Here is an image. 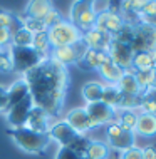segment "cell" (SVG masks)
<instances>
[{"instance_id": "cell-13", "label": "cell", "mask_w": 156, "mask_h": 159, "mask_svg": "<svg viewBox=\"0 0 156 159\" xmlns=\"http://www.w3.org/2000/svg\"><path fill=\"white\" fill-rule=\"evenodd\" d=\"M124 24H126V20H124V17L121 14H114V12L106 10V12L97 14L94 29H97V30H101V32H106V34H109L111 37H114L116 34L123 29Z\"/></svg>"}, {"instance_id": "cell-24", "label": "cell", "mask_w": 156, "mask_h": 159, "mask_svg": "<svg viewBox=\"0 0 156 159\" xmlns=\"http://www.w3.org/2000/svg\"><path fill=\"white\" fill-rule=\"evenodd\" d=\"M84 156H86V159H109L111 149L102 141L91 139L87 148H86V151H84Z\"/></svg>"}, {"instance_id": "cell-31", "label": "cell", "mask_w": 156, "mask_h": 159, "mask_svg": "<svg viewBox=\"0 0 156 159\" xmlns=\"http://www.w3.org/2000/svg\"><path fill=\"white\" fill-rule=\"evenodd\" d=\"M134 34H136V24L126 22L123 25V29H121V30L112 37V40L121 42V44H126V45H131L133 39H134Z\"/></svg>"}, {"instance_id": "cell-6", "label": "cell", "mask_w": 156, "mask_h": 159, "mask_svg": "<svg viewBox=\"0 0 156 159\" xmlns=\"http://www.w3.org/2000/svg\"><path fill=\"white\" fill-rule=\"evenodd\" d=\"M104 127H106V131H104L106 132V144L109 146L111 151L123 152L133 146H136V134L133 131L121 127L116 121Z\"/></svg>"}, {"instance_id": "cell-22", "label": "cell", "mask_w": 156, "mask_h": 159, "mask_svg": "<svg viewBox=\"0 0 156 159\" xmlns=\"http://www.w3.org/2000/svg\"><path fill=\"white\" fill-rule=\"evenodd\" d=\"M156 69V54L153 52H134L133 54V62H131V70H151Z\"/></svg>"}, {"instance_id": "cell-17", "label": "cell", "mask_w": 156, "mask_h": 159, "mask_svg": "<svg viewBox=\"0 0 156 159\" xmlns=\"http://www.w3.org/2000/svg\"><path fill=\"white\" fill-rule=\"evenodd\" d=\"M109 59L107 52H101V50H92V49H87L84 52V55L79 59V62L76 64L79 69L82 70H97L99 67L102 66L104 62Z\"/></svg>"}, {"instance_id": "cell-21", "label": "cell", "mask_w": 156, "mask_h": 159, "mask_svg": "<svg viewBox=\"0 0 156 159\" xmlns=\"http://www.w3.org/2000/svg\"><path fill=\"white\" fill-rule=\"evenodd\" d=\"M97 72H99V75H101V79L104 80V84H112V85L118 84L119 79L124 74L123 69H121L119 66H116L111 59H107V61L97 69Z\"/></svg>"}, {"instance_id": "cell-4", "label": "cell", "mask_w": 156, "mask_h": 159, "mask_svg": "<svg viewBox=\"0 0 156 159\" xmlns=\"http://www.w3.org/2000/svg\"><path fill=\"white\" fill-rule=\"evenodd\" d=\"M8 57L12 61V70L25 74L30 69L37 67L39 64L45 61V55L39 54L32 47H10L8 49Z\"/></svg>"}, {"instance_id": "cell-25", "label": "cell", "mask_w": 156, "mask_h": 159, "mask_svg": "<svg viewBox=\"0 0 156 159\" xmlns=\"http://www.w3.org/2000/svg\"><path fill=\"white\" fill-rule=\"evenodd\" d=\"M118 89L123 94H131V96H139L141 94V89L138 85V80H136V75H134V70H124L123 77L119 79V82L116 84Z\"/></svg>"}, {"instance_id": "cell-16", "label": "cell", "mask_w": 156, "mask_h": 159, "mask_svg": "<svg viewBox=\"0 0 156 159\" xmlns=\"http://www.w3.org/2000/svg\"><path fill=\"white\" fill-rule=\"evenodd\" d=\"M82 42L86 44L87 49L107 52V49H109V45L112 42V37L106 32L97 30V29H91V30L82 34Z\"/></svg>"}, {"instance_id": "cell-41", "label": "cell", "mask_w": 156, "mask_h": 159, "mask_svg": "<svg viewBox=\"0 0 156 159\" xmlns=\"http://www.w3.org/2000/svg\"><path fill=\"white\" fill-rule=\"evenodd\" d=\"M143 159H156V146L143 148Z\"/></svg>"}, {"instance_id": "cell-27", "label": "cell", "mask_w": 156, "mask_h": 159, "mask_svg": "<svg viewBox=\"0 0 156 159\" xmlns=\"http://www.w3.org/2000/svg\"><path fill=\"white\" fill-rule=\"evenodd\" d=\"M121 97V91L118 89V85H112V84H104L102 89V97L101 102L106 106L112 107V109H118V102Z\"/></svg>"}, {"instance_id": "cell-33", "label": "cell", "mask_w": 156, "mask_h": 159, "mask_svg": "<svg viewBox=\"0 0 156 159\" xmlns=\"http://www.w3.org/2000/svg\"><path fill=\"white\" fill-rule=\"evenodd\" d=\"M20 17V22H22V27L25 30H29L32 35H35L39 32H45V25L42 24V20H35V19H29V17H24V15H19Z\"/></svg>"}, {"instance_id": "cell-28", "label": "cell", "mask_w": 156, "mask_h": 159, "mask_svg": "<svg viewBox=\"0 0 156 159\" xmlns=\"http://www.w3.org/2000/svg\"><path fill=\"white\" fill-rule=\"evenodd\" d=\"M134 75H136V80H138V85H139V89H141V94L153 89L156 69H151V70H138V72H134Z\"/></svg>"}, {"instance_id": "cell-5", "label": "cell", "mask_w": 156, "mask_h": 159, "mask_svg": "<svg viewBox=\"0 0 156 159\" xmlns=\"http://www.w3.org/2000/svg\"><path fill=\"white\" fill-rule=\"evenodd\" d=\"M47 35H49L50 45L54 47H66V45H74L79 40H82V34L69 22L67 19L59 20L55 25L47 29Z\"/></svg>"}, {"instance_id": "cell-10", "label": "cell", "mask_w": 156, "mask_h": 159, "mask_svg": "<svg viewBox=\"0 0 156 159\" xmlns=\"http://www.w3.org/2000/svg\"><path fill=\"white\" fill-rule=\"evenodd\" d=\"M34 107V102H32V97H27L24 99L22 102L19 104L8 107L5 111V119H7V124L10 129H19V127H24L25 126V121H27V116L30 112V109Z\"/></svg>"}, {"instance_id": "cell-40", "label": "cell", "mask_w": 156, "mask_h": 159, "mask_svg": "<svg viewBox=\"0 0 156 159\" xmlns=\"http://www.w3.org/2000/svg\"><path fill=\"white\" fill-rule=\"evenodd\" d=\"M7 111V87L0 84V112Z\"/></svg>"}, {"instance_id": "cell-32", "label": "cell", "mask_w": 156, "mask_h": 159, "mask_svg": "<svg viewBox=\"0 0 156 159\" xmlns=\"http://www.w3.org/2000/svg\"><path fill=\"white\" fill-rule=\"evenodd\" d=\"M32 39H34L32 34L22 27L12 35L10 47H32Z\"/></svg>"}, {"instance_id": "cell-15", "label": "cell", "mask_w": 156, "mask_h": 159, "mask_svg": "<svg viewBox=\"0 0 156 159\" xmlns=\"http://www.w3.org/2000/svg\"><path fill=\"white\" fill-rule=\"evenodd\" d=\"M50 124H52V117H50V116L47 114L44 109L34 106L32 109H30L29 116H27V121H25V126L24 127L25 129H30V131H34V132L47 134Z\"/></svg>"}, {"instance_id": "cell-23", "label": "cell", "mask_w": 156, "mask_h": 159, "mask_svg": "<svg viewBox=\"0 0 156 159\" xmlns=\"http://www.w3.org/2000/svg\"><path fill=\"white\" fill-rule=\"evenodd\" d=\"M102 89H104V82H99V80H89V82H86L84 85H82L81 96L86 101V104L101 102Z\"/></svg>"}, {"instance_id": "cell-39", "label": "cell", "mask_w": 156, "mask_h": 159, "mask_svg": "<svg viewBox=\"0 0 156 159\" xmlns=\"http://www.w3.org/2000/svg\"><path fill=\"white\" fill-rule=\"evenodd\" d=\"M12 61L8 57V52H0V72H10Z\"/></svg>"}, {"instance_id": "cell-12", "label": "cell", "mask_w": 156, "mask_h": 159, "mask_svg": "<svg viewBox=\"0 0 156 159\" xmlns=\"http://www.w3.org/2000/svg\"><path fill=\"white\" fill-rule=\"evenodd\" d=\"M64 121L74 129L77 134H82V136H86V132L96 129L84 107H74V109L67 111L66 116H64Z\"/></svg>"}, {"instance_id": "cell-29", "label": "cell", "mask_w": 156, "mask_h": 159, "mask_svg": "<svg viewBox=\"0 0 156 159\" xmlns=\"http://www.w3.org/2000/svg\"><path fill=\"white\" fill-rule=\"evenodd\" d=\"M32 49L37 50L39 54L49 57V52L52 50V45H50L49 35H47V30L45 32H39V34L34 35V39H32Z\"/></svg>"}, {"instance_id": "cell-14", "label": "cell", "mask_w": 156, "mask_h": 159, "mask_svg": "<svg viewBox=\"0 0 156 159\" xmlns=\"http://www.w3.org/2000/svg\"><path fill=\"white\" fill-rule=\"evenodd\" d=\"M133 50L131 47L126 44H121V42L112 40L109 49H107V55L116 66H119L123 70H129L131 69V62H133Z\"/></svg>"}, {"instance_id": "cell-30", "label": "cell", "mask_w": 156, "mask_h": 159, "mask_svg": "<svg viewBox=\"0 0 156 159\" xmlns=\"http://www.w3.org/2000/svg\"><path fill=\"white\" fill-rule=\"evenodd\" d=\"M138 111L144 114L156 116V91H148L141 94V104Z\"/></svg>"}, {"instance_id": "cell-1", "label": "cell", "mask_w": 156, "mask_h": 159, "mask_svg": "<svg viewBox=\"0 0 156 159\" xmlns=\"http://www.w3.org/2000/svg\"><path fill=\"white\" fill-rule=\"evenodd\" d=\"M22 79L29 85L34 106L44 109L52 119L64 109L69 87V69L59 66L49 57L37 67L25 72Z\"/></svg>"}, {"instance_id": "cell-2", "label": "cell", "mask_w": 156, "mask_h": 159, "mask_svg": "<svg viewBox=\"0 0 156 159\" xmlns=\"http://www.w3.org/2000/svg\"><path fill=\"white\" fill-rule=\"evenodd\" d=\"M7 134L19 149H22L27 154H42L47 151L50 144V139L47 134L40 132H34L30 129L19 127V129H7Z\"/></svg>"}, {"instance_id": "cell-19", "label": "cell", "mask_w": 156, "mask_h": 159, "mask_svg": "<svg viewBox=\"0 0 156 159\" xmlns=\"http://www.w3.org/2000/svg\"><path fill=\"white\" fill-rule=\"evenodd\" d=\"M134 134L141 137H154L156 136V116L139 112L136 127H134Z\"/></svg>"}, {"instance_id": "cell-7", "label": "cell", "mask_w": 156, "mask_h": 159, "mask_svg": "<svg viewBox=\"0 0 156 159\" xmlns=\"http://www.w3.org/2000/svg\"><path fill=\"white\" fill-rule=\"evenodd\" d=\"M87 50V47L82 40H79L74 45H66V47H54L49 52V59L54 62H57L62 67L69 66H76L79 62V59L84 55V52Z\"/></svg>"}, {"instance_id": "cell-26", "label": "cell", "mask_w": 156, "mask_h": 159, "mask_svg": "<svg viewBox=\"0 0 156 159\" xmlns=\"http://www.w3.org/2000/svg\"><path fill=\"white\" fill-rule=\"evenodd\" d=\"M138 116H139V111H129V109L118 111L116 112V122L121 127L134 132V127H136V122H138Z\"/></svg>"}, {"instance_id": "cell-9", "label": "cell", "mask_w": 156, "mask_h": 159, "mask_svg": "<svg viewBox=\"0 0 156 159\" xmlns=\"http://www.w3.org/2000/svg\"><path fill=\"white\" fill-rule=\"evenodd\" d=\"M47 136H49L50 143L52 141L57 143L59 148H67V146H71L77 139L79 134L62 119V121H54L50 124L49 131H47Z\"/></svg>"}, {"instance_id": "cell-35", "label": "cell", "mask_w": 156, "mask_h": 159, "mask_svg": "<svg viewBox=\"0 0 156 159\" xmlns=\"http://www.w3.org/2000/svg\"><path fill=\"white\" fill-rule=\"evenodd\" d=\"M59 20H62V15H60V12L54 7V8H50L49 14H47L44 19H42V24L45 25V29H50L52 25H55Z\"/></svg>"}, {"instance_id": "cell-34", "label": "cell", "mask_w": 156, "mask_h": 159, "mask_svg": "<svg viewBox=\"0 0 156 159\" xmlns=\"http://www.w3.org/2000/svg\"><path fill=\"white\" fill-rule=\"evenodd\" d=\"M55 159H86V156L71 148H59L57 154H55Z\"/></svg>"}, {"instance_id": "cell-3", "label": "cell", "mask_w": 156, "mask_h": 159, "mask_svg": "<svg viewBox=\"0 0 156 159\" xmlns=\"http://www.w3.org/2000/svg\"><path fill=\"white\" fill-rule=\"evenodd\" d=\"M96 17H97V14H96V10H94L91 0H76L71 5L67 20L74 25L81 34H84V32L91 30V29H94Z\"/></svg>"}, {"instance_id": "cell-42", "label": "cell", "mask_w": 156, "mask_h": 159, "mask_svg": "<svg viewBox=\"0 0 156 159\" xmlns=\"http://www.w3.org/2000/svg\"><path fill=\"white\" fill-rule=\"evenodd\" d=\"M139 22L141 24H146V25H151V27L156 29V14L148 15V17H139Z\"/></svg>"}, {"instance_id": "cell-20", "label": "cell", "mask_w": 156, "mask_h": 159, "mask_svg": "<svg viewBox=\"0 0 156 159\" xmlns=\"http://www.w3.org/2000/svg\"><path fill=\"white\" fill-rule=\"evenodd\" d=\"M50 8H54V5H52V2H49V0H32V2H27V5H25L24 17L42 20L49 14Z\"/></svg>"}, {"instance_id": "cell-8", "label": "cell", "mask_w": 156, "mask_h": 159, "mask_svg": "<svg viewBox=\"0 0 156 159\" xmlns=\"http://www.w3.org/2000/svg\"><path fill=\"white\" fill-rule=\"evenodd\" d=\"M131 50L133 52H153L156 54V29L151 27V25L136 24V34H134V39L131 42Z\"/></svg>"}, {"instance_id": "cell-18", "label": "cell", "mask_w": 156, "mask_h": 159, "mask_svg": "<svg viewBox=\"0 0 156 159\" xmlns=\"http://www.w3.org/2000/svg\"><path fill=\"white\" fill-rule=\"evenodd\" d=\"M30 96L29 92V85L24 79H17L7 87V109L19 102H22L24 99H27Z\"/></svg>"}, {"instance_id": "cell-11", "label": "cell", "mask_w": 156, "mask_h": 159, "mask_svg": "<svg viewBox=\"0 0 156 159\" xmlns=\"http://www.w3.org/2000/svg\"><path fill=\"white\" fill-rule=\"evenodd\" d=\"M86 112L89 114L91 121H92L94 127L99 126H107V124L116 121V112L118 111L112 107L102 104V102H92V104H86L84 106Z\"/></svg>"}, {"instance_id": "cell-36", "label": "cell", "mask_w": 156, "mask_h": 159, "mask_svg": "<svg viewBox=\"0 0 156 159\" xmlns=\"http://www.w3.org/2000/svg\"><path fill=\"white\" fill-rule=\"evenodd\" d=\"M119 159H143V148L133 146L126 151L119 152Z\"/></svg>"}, {"instance_id": "cell-38", "label": "cell", "mask_w": 156, "mask_h": 159, "mask_svg": "<svg viewBox=\"0 0 156 159\" xmlns=\"http://www.w3.org/2000/svg\"><path fill=\"white\" fill-rule=\"evenodd\" d=\"M15 20V15L8 10H0V29H8Z\"/></svg>"}, {"instance_id": "cell-37", "label": "cell", "mask_w": 156, "mask_h": 159, "mask_svg": "<svg viewBox=\"0 0 156 159\" xmlns=\"http://www.w3.org/2000/svg\"><path fill=\"white\" fill-rule=\"evenodd\" d=\"M10 40H12V35L8 34L7 29H0V52H8Z\"/></svg>"}]
</instances>
